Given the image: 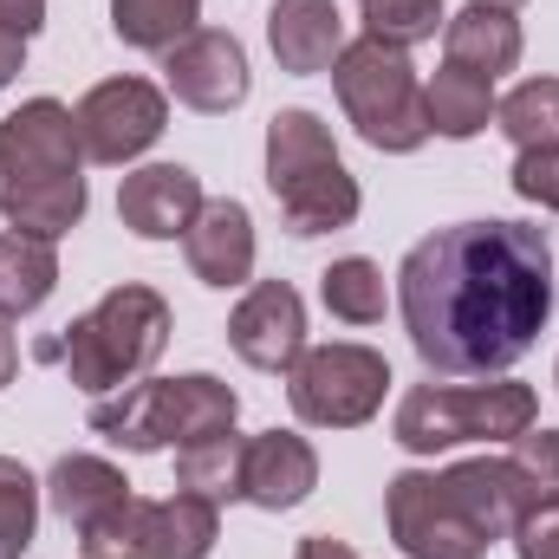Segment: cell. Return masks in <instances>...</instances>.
<instances>
[{"instance_id": "cell-11", "label": "cell", "mask_w": 559, "mask_h": 559, "mask_svg": "<svg viewBox=\"0 0 559 559\" xmlns=\"http://www.w3.org/2000/svg\"><path fill=\"white\" fill-rule=\"evenodd\" d=\"M163 79H169V98L202 111V118H228L235 105H248V85H254L241 39L222 33V26H195L182 46H169Z\"/></svg>"}, {"instance_id": "cell-4", "label": "cell", "mask_w": 559, "mask_h": 559, "mask_svg": "<svg viewBox=\"0 0 559 559\" xmlns=\"http://www.w3.org/2000/svg\"><path fill=\"white\" fill-rule=\"evenodd\" d=\"M163 345H169V299L143 280H124L92 312H79L66 325V338L39 345V358H59L85 397H111V391H131L138 378H150Z\"/></svg>"}, {"instance_id": "cell-6", "label": "cell", "mask_w": 559, "mask_h": 559, "mask_svg": "<svg viewBox=\"0 0 559 559\" xmlns=\"http://www.w3.org/2000/svg\"><path fill=\"white\" fill-rule=\"evenodd\" d=\"M332 92H338V111L358 138L384 156H411L429 143V111H423V79L411 66L404 46H384V39H352L332 66Z\"/></svg>"}, {"instance_id": "cell-33", "label": "cell", "mask_w": 559, "mask_h": 559, "mask_svg": "<svg viewBox=\"0 0 559 559\" xmlns=\"http://www.w3.org/2000/svg\"><path fill=\"white\" fill-rule=\"evenodd\" d=\"M293 559H358V554H352L345 540H332V534H306V540H299V554H293Z\"/></svg>"}, {"instance_id": "cell-18", "label": "cell", "mask_w": 559, "mask_h": 559, "mask_svg": "<svg viewBox=\"0 0 559 559\" xmlns=\"http://www.w3.org/2000/svg\"><path fill=\"white\" fill-rule=\"evenodd\" d=\"M521 20L508 13V7H481V0H468L462 13H449V26H442V59L449 66H462V72H475V79H501V72H514L521 66Z\"/></svg>"}, {"instance_id": "cell-36", "label": "cell", "mask_w": 559, "mask_h": 559, "mask_svg": "<svg viewBox=\"0 0 559 559\" xmlns=\"http://www.w3.org/2000/svg\"><path fill=\"white\" fill-rule=\"evenodd\" d=\"M554 384H559V365H554Z\"/></svg>"}, {"instance_id": "cell-3", "label": "cell", "mask_w": 559, "mask_h": 559, "mask_svg": "<svg viewBox=\"0 0 559 559\" xmlns=\"http://www.w3.org/2000/svg\"><path fill=\"white\" fill-rule=\"evenodd\" d=\"M85 150L59 98H26L0 118V215L26 235H72L85 222Z\"/></svg>"}, {"instance_id": "cell-9", "label": "cell", "mask_w": 559, "mask_h": 559, "mask_svg": "<svg viewBox=\"0 0 559 559\" xmlns=\"http://www.w3.org/2000/svg\"><path fill=\"white\" fill-rule=\"evenodd\" d=\"M222 534V508L202 495H169V501H143L131 495L98 534H85L79 547L92 559H209Z\"/></svg>"}, {"instance_id": "cell-26", "label": "cell", "mask_w": 559, "mask_h": 559, "mask_svg": "<svg viewBox=\"0 0 559 559\" xmlns=\"http://www.w3.org/2000/svg\"><path fill=\"white\" fill-rule=\"evenodd\" d=\"M358 13H365V33L371 39H384V46H423V39H436L442 26H449V7L442 0H358Z\"/></svg>"}, {"instance_id": "cell-10", "label": "cell", "mask_w": 559, "mask_h": 559, "mask_svg": "<svg viewBox=\"0 0 559 559\" xmlns=\"http://www.w3.org/2000/svg\"><path fill=\"white\" fill-rule=\"evenodd\" d=\"M72 124H79L85 163L118 169V163H138L143 150L169 131V98L150 79H105L72 105Z\"/></svg>"}, {"instance_id": "cell-25", "label": "cell", "mask_w": 559, "mask_h": 559, "mask_svg": "<svg viewBox=\"0 0 559 559\" xmlns=\"http://www.w3.org/2000/svg\"><path fill=\"white\" fill-rule=\"evenodd\" d=\"M495 124L514 150H559V79H521L495 105Z\"/></svg>"}, {"instance_id": "cell-22", "label": "cell", "mask_w": 559, "mask_h": 559, "mask_svg": "<svg viewBox=\"0 0 559 559\" xmlns=\"http://www.w3.org/2000/svg\"><path fill=\"white\" fill-rule=\"evenodd\" d=\"M241 468H248V436H235V429L176 449V488L182 495H202L215 508L222 501H241Z\"/></svg>"}, {"instance_id": "cell-20", "label": "cell", "mask_w": 559, "mask_h": 559, "mask_svg": "<svg viewBox=\"0 0 559 559\" xmlns=\"http://www.w3.org/2000/svg\"><path fill=\"white\" fill-rule=\"evenodd\" d=\"M495 85L488 79H475V72H462V66H449L442 59V72L423 85V111H429V138H449V143H468L481 138L488 124H495Z\"/></svg>"}, {"instance_id": "cell-14", "label": "cell", "mask_w": 559, "mask_h": 559, "mask_svg": "<svg viewBox=\"0 0 559 559\" xmlns=\"http://www.w3.org/2000/svg\"><path fill=\"white\" fill-rule=\"evenodd\" d=\"M182 254L202 286H248L254 280V215L235 195L202 202L189 235H182Z\"/></svg>"}, {"instance_id": "cell-2", "label": "cell", "mask_w": 559, "mask_h": 559, "mask_svg": "<svg viewBox=\"0 0 559 559\" xmlns=\"http://www.w3.org/2000/svg\"><path fill=\"white\" fill-rule=\"evenodd\" d=\"M534 508L508 455H475L449 468H404L384 488V521L404 559H488L495 540Z\"/></svg>"}, {"instance_id": "cell-1", "label": "cell", "mask_w": 559, "mask_h": 559, "mask_svg": "<svg viewBox=\"0 0 559 559\" xmlns=\"http://www.w3.org/2000/svg\"><path fill=\"white\" fill-rule=\"evenodd\" d=\"M397 312L429 378H495L554 319V248L527 222H455L397 267Z\"/></svg>"}, {"instance_id": "cell-34", "label": "cell", "mask_w": 559, "mask_h": 559, "mask_svg": "<svg viewBox=\"0 0 559 559\" xmlns=\"http://www.w3.org/2000/svg\"><path fill=\"white\" fill-rule=\"evenodd\" d=\"M13 371H20V338L7 332V319H0V391L13 384Z\"/></svg>"}, {"instance_id": "cell-37", "label": "cell", "mask_w": 559, "mask_h": 559, "mask_svg": "<svg viewBox=\"0 0 559 559\" xmlns=\"http://www.w3.org/2000/svg\"><path fill=\"white\" fill-rule=\"evenodd\" d=\"M85 559H92V554H85Z\"/></svg>"}, {"instance_id": "cell-30", "label": "cell", "mask_w": 559, "mask_h": 559, "mask_svg": "<svg viewBox=\"0 0 559 559\" xmlns=\"http://www.w3.org/2000/svg\"><path fill=\"white\" fill-rule=\"evenodd\" d=\"M514 554L521 559H559V501H547V508H527L521 521H514Z\"/></svg>"}, {"instance_id": "cell-7", "label": "cell", "mask_w": 559, "mask_h": 559, "mask_svg": "<svg viewBox=\"0 0 559 559\" xmlns=\"http://www.w3.org/2000/svg\"><path fill=\"white\" fill-rule=\"evenodd\" d=\"M534 423H540V397H534V384H514V378H501V384H417V391H404L391 436L411 455H442L462 442H514Z\"/></svg>"}, {"instance_id": "cell-31", "label": "cell", "mask_w": 559, "mask_h": 559, "mask_svg": "<svg viewBox=\"0 0 559 559\" xmlns=\"http://www.w3.org/2000/svg\"><path fill=\"white\" fill-rule=\"evenodd\" d=\"M0 26H13L20 39H33L46 26V0H0Z\"/></svg>"}, {"instance_id": "cell-13", "label": "cell", "mask_w": 559, "mask_h": 559, "mask_svg": "<svg viewBox=\"0 0 559 559\" xmlns=\"http://www.w3.org/2000/svg\"><path fill=\"white\" fill-rule=\"evenodd\" d=\"M202 202L209 195H202L195 169H182V163H143L118 189V222L138 241H176V235H189V222H195Z\"/></svg>"}, {"instance_id": "cell-5", "label": "cell", "mask_w": 559, "mask_h": 559, "mask_svg": "<svg viewBox=\"0 0 559 559\" xmlns=\"http://www.w3.org/2000/svg\"><path fill=\"white\" fill-rule=\"evenodd\" d=\"M267 189L280 202V222L299 241L352 228L358 209H365L358 176L338 163V143L325 131V118L306 111V105H286V111L267 118Z\"/></svg>"}, {"instance_id": "cell-29", "label": "cell", "mask_w": 559, "mask_h": 559, "mask_svg": "<svg viewBox=\"0 0 559 559\" xmlns=\"http://www.w3.org/2000/svg\"><path fill=\"white\" fill-rule=\"evenodd\" d=\"M508 182H514L521 202H534V209L559 215V150H521L514 169H508Z\"/></svg>"}, {"instance_id": "cell-17", "label": "cell", "mask_w": 559, "mask_h": 559, "mask_svg": "<svg viewBox=\"0 0 559 559\" xmlns=\"http://www.w3.org/2000/svg\"><path fill=\"white\" fill-rule=\"evenodd\" d=\"M46 501H52V514L85 540V534H98V527L131 501V481H124V468H111L105 455H59L52 475H46Z\"/></svg>"}, {"instance_id": "cell-24", "label": "cell", "mask_w": 559, "mask_h": 559, "mask_svg": "<svg viewBox=\"0 0 559 559\" xmlns=\"http://www.w3.org/2000/svg\"><path fill=\"white\" fill-rule=\"evenodd\" d=\"M319 299H325V312L345 319V325H378L384 306H391V286H384V267H378V261L345 254V261H332V267L319 274Z\"/></svg>"}, {"instance_id": "cell-8", "label": "cell", "mask_w": 559, "mask_h": 559, "mask_svg": "<svg viewBox=\"0 0 559 559\" xmlns=\"http://www.w3.org/2000/svg\"><path fill=\"white\" fill-rule=\"evenodd\" d=\"M391 365L371 345H312L286 371V404L312 429H358L384 411Z\"/></svg>"}, {"instance_id": "cell-35", "label": "cell", "mask_w": 559, "mask_h": 559, "mask_svg": "<svg viewBox=\"0 0 559 559\" xmlns=\"http://www.w3.org/2000/svg\"><path fill=\"white\" fill-rule=\"evenodd\" d=\"M481 7H508V13H514V7H527V0H481Z\"/></svg>"}, {"instance_id": "cell-19", "label": "cell", "mask_w": 559, "mask_h": 559, "mask_svg": "<svg viewBox=\"0 0 559 559\" xmlns=\"http://www.w3.org/2000/svg\"><path fill=\"white\" fill-rule=\"evenodd\" d=\"M92 429L131 455H156L176 449V397L169 378H138L124 397H92Z\"/></svg>"}, {"instance_id": "cell-32", "label": "cell", "mask_w": 559, "mask_h": 559, "mask_svg": "<svg viewBox=\"0 0 559 559\" xmlns=\"http://www.w3.org/2000/svg\"><path fill=\"white\" fill-rule=\"evenodd\" d=\"M20 66H26V39H20L13 26H0V92L20 79Z\"/></svg>"}, {"instance_id": "cell-23", "label": "cell", "mask_w": 559, "mask_h": 559, "mask_svg": "<svg viewBox=\"0 0 559 559\" xmlns=\"http://www.w3.org/2000/svg\"><path fill=\"white\" fill-rule=\"evenodd\" d=\"M202 0H111V33L138 52H169L195 33Z\"/></svg>"}, {"instance_id": "cell-28", "label": "cell", "mask_w": 559, "mask_h": 559, "mask_svg": "<svg viewBox=\"0 0 559 559\" xmlns=\"http://www.w3.org/2000/svg\"><path fill=\"white\" fill-rule=\"evenodd\" d=\"M508 462L521 468V481H527L534 508L559 501V429H547V423L521 429V436H514V455H508Z\"/></svg>"}, {"instance_id": "cell-27", "label": "cell", "mask_w": 559, "mask_h": 559, "mask_svg": "<svg viewBox=\"0 0 559 559\" xmlns=\"http://www.w3.org/2000/svg\"><path fill=\"white\" fill-rule=\"evenodd\" d=\"M33 527H39V481L26 475V462L0 455V559L26 554Z\"/></svg>"}, {"instance_id": "cell-16", "label": "cell", "mask_w": 559, "mask_h": 559, "mask_svg": "<svg viewBox=\"0 0 559 559\" xmlns=\"http://www.w3.org/2000/svg\"><path fill=\"white\" fill-rule=\"evenodd\" d=\"M267 46H274L280 72H293V79L332 72L338 52H345V13H338V0H274Z\"/></svg>"}, {"instance_id": "cell-12", "label": "cell", "mask_w": 559, "mask_h": 559, "mask_svg": "<svg viewBox=\"0 0 559 559\" xmlns=\"http://www.w3.org/2000/svg\"><path fill=\"white\" fill-rule=\"evenodd\" d=\"M228 345L254 371H293L306 352V299L286 280H254L228 312Z\"/></svg>"}, {"instance_id": "cell-21", "label": "cell", "mask_w": 559, "mask_h": 559, "mask_svg": "<svg viewBox=\"0 0 559 559\" xmlns=\"http://www.w3.org/2000/svg\"><path fill=\"white\" fill-rule=\"evenodd\" d=\"M59 286V248L46 235L7 228L0 235V319H26L52 299Z\"/></svg>"}, {"instance_id": "cell-15", "label": "cell", "mask_w": 559, "mask_h": 559, "mask_svg": "<svg viewBox=\"0 0 559 559\" xmlns=\"http://www.w3.org/2000/svg\"><path fill=\"white\" fill-rule=\"evenodd\" d=\"M319 488V455L299 429H261L248 436V468H241V501L286 514Z\"/></svg>"}]
</instances>
